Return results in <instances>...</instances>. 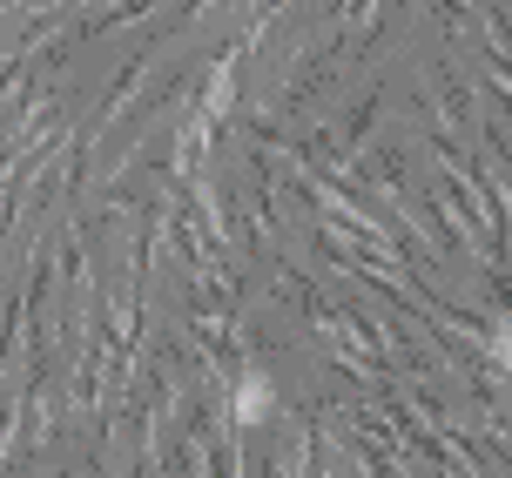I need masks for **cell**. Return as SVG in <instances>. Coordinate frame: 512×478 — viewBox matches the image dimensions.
Segmentation results:
<instances>
[{
	"mask_svg": "<svg viewBox=\"0 0 512 478\" xmlns=\"http://www.w3.org/2000/svg\"><path fill=\"white\" fill-rule=\"evenodd\" d=\"M270 404H277V391H270V378L263 371H243V384H236V425H263L270 418Z\"/></svg>",
	"mask_w": 512,
	"mask_h": 478,
	"instance_id": "cell-1",
	"label": "cell"
}]
</instances>
